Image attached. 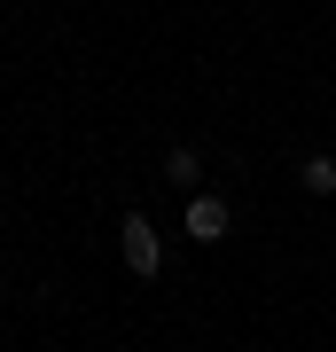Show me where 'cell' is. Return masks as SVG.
Masks as SVG:
<instances>
[{"label":"cell","mask_w":336,"mask_h":352,"mask_svg":"<svg viewBox=\"0 0 336 352\" xmlns=\"http://www.w3.org/2000/svg\"><path fill=\"white\" fill-rule=\"evenodd\" d=\"M117 251H125V266H133L141 282H157V274H164V235H157V219H149V212H125V219H117Z\"/></svg>","instance_id":"1"},{"label":"cell","mask_w":336,"mask_h":352,"mask_svg":"<svg viewBox=\"0 0 336 352\" xmlns=\"http://www.w3.org/2000/svg\"><path fill=\"white\" fill-rule=\"evenodd\" d=\"M227 227H235L227 196H212V188H196V196H188V235H196V243H227Z\"/></svg>","instance_id":"2"},{"label":"cell","mask_w":336,"mask_h":352,"mask_svg":"<svg viewBox=\"0 0 336 352\" xmlns=\"http://www.w3.org/2000/svg\"><path fill=\"white\" fill-rule=\"evenodd\" d=\"M164 180H172L180 196H196V188H203V149H188V141H172V149H164Z\"/></svg>","instance_id":"3"},{"label":"cell","mask_w":336,"mask_h":352,"mask_svg":"<svg viewBox=\"0 0 336 352\" xmlns=\"http://www.w3.org/2000/svg\"><path fill=\"white\" fill-rule=\"evenodd\" d=\"M298 188H305V196H321V204L336 196V157H328V149H313V157L298 164Z\"/></svg>","instance_id":"4"}]
</instances>
